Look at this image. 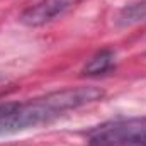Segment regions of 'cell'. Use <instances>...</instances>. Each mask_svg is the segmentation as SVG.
I'll use <instances>...</instances> for the list:
<instances>
[{
    "mask_svg": "<svg viewBox=\"0 0 146 146\" xmlns=\"http://www.w3.org/2000/svg\"><path fill=\"white\" fill-rule=\"evenodd\" d=\"M104 95L102 88L87 85L49 92L26 102L3 104L0 106V138L48 126L70 110L102 100Z\"/></svg>",
    "mask_w": 146,
    "mask_h": 146,
    "instance_id": "cell-1",
    "label": "cell"
},
{
    "mask_svg": "<svg viewBox=\"0 0 146 146\" xmlns=\"http://www.w3.org/2000/svg\"><path fill=\"white\" fill-rule=\"evenodd\" d=\"M88 146H146V117H119L87 134Z\"/></svg>",
    "mask_w": 146,
    "mask_h": 146,
    "instance_id": "cell-2",
    "label": "cell"
},
{
    "mask_svg": "<svg viewBox=\"0 0 146 146\" xmlns=\"http://www.w3.org/2000/svg\"><path fill=\"white\" fill-rule=\"evenodd\" d=\"M80 2L82 0H41L36 5L26 9L21 14L19 21L29 27H39L63 15Z\"/></svg>",
    "mask_w": 146,
    "mask_h": 146,
    "instance_id": "cell-3",
    "label": "cell"
},
{
    "mask_svg": "<svg viewBox=\"0 0 146 146\" xmlns=\"http://www.w3.org/2000/svg\"><path fill=\"white\" fill-rule=\"evenodd\" d=\"M115 22L121 27H129V26L146 22V0L134 2V3L122 7L115 17Z\"/></svg>",
    "mask_w": 146,
    "mask_h": 146,
    "instance_id": "cell-4",
    "label": "cell"
},
{
    "mask_svg": "<svg viewBox=\"0 0 146 146\" xmlns=\"http://www.w3.org/2000/svg\"><path fill=\"white\" fill-rule=\"evenodd\" d=\"M114 61H115V54L112 49H102L99 53H95L83 66L82 73L83 75H88V76H94V75H104L106 72H109L110 68L114 66Z\"/></svg>",
    "mask_w": 146,
    "mask_h": 146,
    "instance_id": "cell-5",
    "label": "cell"
},
{
    "mask_svg": "<svg viewBox=\"0 0 146 146\" xmlns=\"http://www.w3.org/2000/svg\"><path fill=\"white\" fill-rule=\"evenodd\" d=\"M2 80H3V75H2V73H0V82H2Z\"/></svg>",
    "mask_w": 146,
    "mask_h": 146,
    "instance_id": "cell-6",
    "label": "cell"
}]
</instances>
